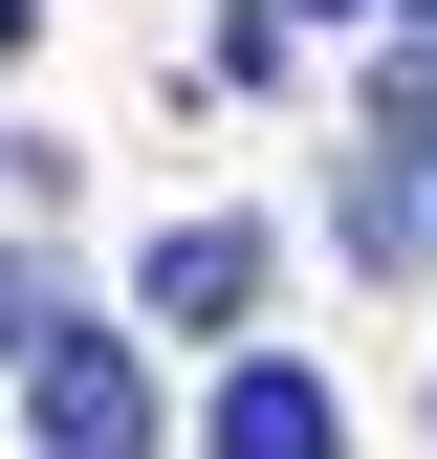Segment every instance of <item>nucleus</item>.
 I'll return each instance as SVG.
<instances>
[{
    "mask_svg": "<svg viewBox=\"0 0 437 459\" xmlns=\"http://www.w3.org/2000/svg\"><path fill=\"white\" fill-rule=\"evenodd\" d=\"M22 437H44V459H153V372H132V351L66 307V328L22 351Z\"/></svg>",
    "mask_w": 437,
    "mask_h": 459,
    "instance_id": "obj_1",
    "label": "nucleus"
},
{
    "mask_svg": "<svg viewBox=\"0 0 437 459\" xmlns=\"http://www.w3.org/2000/svg\"><path fill=\"white\" fill-rule=\"evenodd\" d=\"M241 284H262L241 219H176V241H153V328H241Z\"/></svg>",
    "mask_w": 437,
    "mask_h": 459,
    "instance_id": "obj_2",
    "label": "nucleus"
},
{
    "mask_svg": "<svg viewBox=\"0 0 437 459\" xmlns=\"http://www.w3.org/2000/svg\"><path fill=\"white\" fill-rule=\"evenodd\" d=\"M218 459H350L328 372H241V394H218Z\"/></svg>",
    "mask_w": 437,
    "mask_h": 459,
    "instance_id": "obj_3",
    "label": "nucleus"
},
{
    "mask_svg": "<svg viewBox=\"0 0 437 459\" xmlns=\"http://www.w3.org/2000/svg\"><path fill=\"white\" fill-rule=\"evenodd\" d=\"M372 153H394V176H437V44H394V66H372Z\"/></svg>",
    "mask_w": 437,
    "mask_h": 459,
    "instance_id": "obj_4",
    "label": "nucleus"
},
{
    "mask_svg": "<svg viewBox=\"0 0 437 459\" xmlns=\"http://www.w3.org/2000/svg\"><path fill=\"white\" fill-rule=\"evenodd\" d=\"M0 44H22V0H0Z\"/></svg>",
    "mask_w": 437,
    "mask_h": 459,
    "instance_id": "obj_5",
    "label": "nucleus"
}]
</instances>
